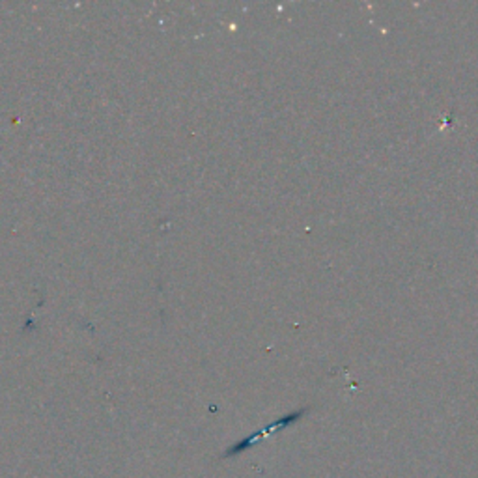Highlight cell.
<instances>
[{"label": "cell", "mask_w": 478, "mask_h": 478, "mask_svg": "<svg viewBox=\"0 0 478 478\" xmlns=\"http://www.w3.org/2000/svg\"><path fill=\"white\" fill-rule=\"evenodd\" d=\"M305 415V410L301 411H296V413H290V415L282 417V419H279V421L271 422L269 426H266L263 430H260V432L252 433L251 437H245L241 439V441H238V443L233 444V447H230V449L224 452V458H232V456H239L241 452H245V450H249L251 447H254L256 443H260V439H266L268 435H271V433L279 432V430H284V428L291 426V424H296L301 417Z\"/></svg>", "instance_id": "cell-1"}]
</instances>
